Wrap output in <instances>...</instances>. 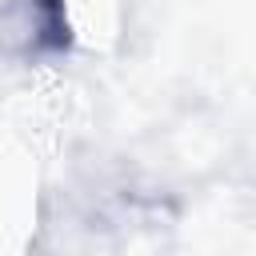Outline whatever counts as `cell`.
Masks as SVG:
<instances>
[{
	"label": "cell",
	"instance_id": "cell-1",
	"mask_svg": "<svg viewBox=\"0 0 256 256\" xmlns=\"http://www.w3.org/2000/svg\"><path fill=\"white\" fill-rule=\"evenodd\" d=\"M8 36L28 60H60L72 52L76 32L64 0H12Z\"/></svg>",
	"mask_w": 256,
	"mask_h": 256
}]
</instances>
